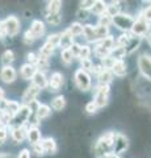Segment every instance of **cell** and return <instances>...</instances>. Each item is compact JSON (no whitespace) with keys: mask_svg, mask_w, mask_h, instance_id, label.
I'll use <instances>...</instances> for the list:
<instances>
[{"mask_svg":"<svg viewBox=\"0 0 151 158\" xmlns=\"http://www.w3.org/2000/svg\"><path fill=\"white\" fill-rule=\"evenodd\" d=\"M116 138V132H106L101 136L93 146V156L97 158H105L113 153V144Z\"/></svg>","mask_w":151,"mask_h":158,"instance_id":"cell-1","label":"cell"},{"mask_svg":"<svg viewBox=\"0 0 151 158\" xmlns=\"http://www.w3.org/2000/svg\"><path fill=\"white\" fill-rule=\"evenodd\" d=\"M134 21H135L134 17H131L130 15H126V13H118L117 16L112 19V24L116 25L118 29H121V31H124L125 33L131 31Z\"/></svg>","mask_w":151,"mask_h":158,"instance_id":"cell-2","label":"cell"},{"mask_svg":"<svg viewBox=\"0 0 151 158\" xmlns=\"http://www.w3.org/2000/svg\"><path fill=\"white\" fill-rule=\"evenodd\" d=\"M74 79H75V85L77 86V88L81 91H88L91 90L92 82H91V75L88 73H85L84 70H76L74 74Z\"/></svg>","mask_w":151,"mask_h":158,"instance_id":"cell-3","label":"cell"},{"mask_svg":"<svg viewBox=\"0 0 151 158\" xmlns=\"http://www.w3.org/2000/svg\"><path fill=\"white\" fill-rule=\"evenodd\" d=\"M138 69L139 73L145 79H147L149 82H151V57L149 54H142L138 58Z\"/></svg>","mask_w":151,"mask_h":158,"instance_id":"cell-4","label":"cell"},{"mask_svg":"<svg viewBox=\"0 0 151 158\" xmlns=\"http://www.w3.org/2000/svg\"><path fill=\"white\" fill-rule=\"evenodd\" d=\"M109 86H100L97 87L96 90V95L93 99V103L97 106V108H103L108 104V100H109Z\"/></svg>","mask_w":151,"mask_h":158,"instance_id":"cell-5","label":"cell"},{"mask_svg":"<svg viewBox=\"0 0 151 158\" xmlns=\"http://www.w3.org/2000/svg\"><path fill=\"white\" fill-rule=\"evenodd\" d=\"M150 31V24L146 23L142 17H138V20H135L133 24V28H131V33H133L134 37H141L142 38L143 36L149 33Z\"/></svg>","mask_w":151,"mask_h":158,"instance_id":"cell-6","label":"cell"},{"mask_svg":"<svg viewBox=\"0 0 151 158\" xmlns=\"http://www.w3.org/2000/svg\"><path fill=\"white\" fill-rule=\"evenodd\" d=\"M129 146V141L128 137L122 133H116V138H114V144H113V153L114 154H120V153L125 152Z\"/></svg>","mask_w":151,"mask_h":158,"instance_id":"cell-7","label":"cell"},{"mask_svg":"<svg viewBox=\"0 0 151 158\" xmlns=\"http://www.w3.org/2000/svg\"><path fill=\"white\" fill-rule=\"evenodd\" d=\"M4 24H6V29H7V36L13 37L20 31V21L14 16H8L4 20Z\"/></svg>","mask_w":151,"mask_h":158,"instance_id":"cell-8","label":"cell"},{"mask_svg":"<svg viewBox=\"0 0 151 158\" xmlns=\"http://www.w3.org/2000/svg\"><path fill=\"white\" fill-rule=\"evenodd\" d=\"M40 91H41L40 88H38L37 86H34V85L32 83V85L25 90V92L22 94V103H24V106H28L30 102L36 100V98L38 96Z\"/></svg>","mask_w":151,"mask_h":158,"instance_id":"cell-9","label":"cell"},{"mask_svg":"<svg viewBox=\"0 0 151 158\" xmlns=\"http://www.w3.org/2000/svg\"><path fill=\"white\" fill-rule=\"evenodd\" d=\"M30 115H32V112H30V110H29V107L28 106H21L20 111H18V113L14 116L13 120L17 123V127H22L28 123Z\"/></svg>","mask_w":151,"mask_h":158,"instance_id":"cell-10","label":"cell"},{"mask_svg":"<svg viewBox=\"0 0 151 158\" xmlns=\"http://www.w3.org/2000/svg\"><path fill=\"white\" fill-rule=\"evenodd\" d=\"M16 77H17V73L12 66H4L2 69V71H0V79L4 83H13L16 81Z\"/></svg>","mask_w":151,"mask_h":158,"instance_id":"cell-11","label":"cell"},{"mask_svg":"<svg viewBox=\"0 0 151 158\" xmlns=\"http://www.w3.org/2000/svg\"><path fill=\"white\" fill-rule=\"evenodd\" d=\"M74 44V37L69 32V29H66L63 33L59 34V46L62 48V50H69Z\"/></svg>","mask_w":151,"mask_h":158,"instance_id":"cell-12","label":"cell"},{"mask_svg":"<svg viewBox=\"0 0 151 158\" xmlns=\"http://www.w3.org/2000/svg\"><path fill=\"white\" fill-rule=\"evenodd\" d=\"M29 31H30V33L33 34V37H34L36 40L41 38L43 34H45V24H43L41 20H34V21L32 23Z\"/></svg>","mask_w":151,"mask_h":158,"instance_id":"cell-13","label":"cell"},{"mask_svg":"<svg viewBox=\"0 0 151 158\" xmlns=\"http://www.w3.org/2000/svg\"><path fill=\"white\" fill-rule=\"evenodd\" d=\"M62 85H63V75L61 73H58V71L53 73L50 81H49V87H50V90L55 92L62 87Z\"/></svg>","mask_w":151,"mask_h":158,"instance_id":"cell-14","label":"cell"},{"mask_svg":"<svg viewBox=\"0 0 151 158\" xmlns=\"http://www.w3.org/2000/svg\"><path fill=\"white\" fill-rule=\"evenodd\" d=\"M110 71H112V74H114L116 77H120V78L125 77L126 73H128V70H126V63L124 62V59H121V61H116L114 65L112 66Z\"/></svg>","mask_w":151,"mask_h":158,"instance_id":"cell-15","label":"cell"},{"mask_svg":"<svg viewBox=\"0 0 151 158\" xmlns=\"http://www.w3.org/2000/svg\"><path fill=\"white\" fill-rule=\"evenodd\" d=\"M41 146L45 153H50V154H54L57 152V142L54 141V138L51 137H47V138H43L41 140Z\"/></svg>","mask_w":151,"mask_h":158,"instance_id":"cell-16","label":"cell"},{"mask_svg":"<svg viewBox=\"0 0 151 158\" xmlns=\"http://www.w3.org/2000/svg\"><path fill=\"white\" fill-rule=\"evenodd\" d=\"M32 82H33V85L37 86L38 88H46L49 86V81L46 79V75H45V73H41V71H37L34 74V77L32 78Z\"/></svg>","mask_w":151,"mask_h":158,"instance_id":"cell-17","label":"cell"},{"mask_svg":"<svg viewBox=\"0 0 151 158\" xmlns=\"http://www.w3.org/2000/svg\"><path fill=\"white\" fill-rule=\"evenodd\" d=\"M37 73V67L34 65H30V63H25V65L21 66V77L25 81H30V79L34 77V74Z\"/></svg>","mask_w":151,"mask_h":158,"instance_id":"cell-18","label":"cell"},{"mask_svg":"<svg viewBox=\"0 0 151 158\" xmlns=\"http://www.w3.org/2000/svg\"><path fill=\"white\" fill-rule=\"evenodd\" d=\"M26 133H28V129H26L25 125L14 127L12 129V138L16 142H22L24 140H25V137H26Z\"/></svg>","mask_w":151,"mask_h":158,"instance_id":"cell-19","label":"cell"},{"mask_svg":"<svg viewBox=\"0 0 151 158\" xmlns=\"http://www.w3.org/2000/svg\"><path fill=\"white\" fill-rule=\"evenodd\" d=\"M99 78V85L100 86H109V83L113 81V74L108 69H103L101 73L97 75Z\"/></svg>","mask_w":151,"mask_h":158,"instance_id":"cell-20","label":"cell"},{"mask_svg":"<svg viewBox=\"0 0 151 158\" xmlns=\"http://www.w3.org/2000/svg\"><path fill=\"white\" fill-rule=\"evenodd\" d=\"M26 137H28V140L32 145H36L41 141V132H40L38 128H28Z\"/></svg>","mask_w":151,"mask_h":158,"instance_id":"cell-21","label":"cell"},{"mask_svg":"<svg viewBox=\"0 0 151 158\" xmlns=\"http://www.w3.org/2000/svg\"><path fill=\"white\" fill-rule=\"evenodd\" d=\"M20 104L16 102V100H8V104H7V110L6 112H3V113H7V115L9 116L13 120L14 116L18 113V111H20Z\"/></svg>","mask_w":151,"mask_h":158,"instance_id":"cell-22","label":"cell"},{"mask_svg":"<svg viewBox=\"0 0 151 158\" xmlns=\"http://www.w3.org/2000/svg\"><path fill=\"white\" fill-rule=\"evenodd\" d=\"M83 34H84L85 40L88 42H97L96 40V34H95V27L93 25H89V24H87V25H83Z\"/></svg>","mask_w":151,"mask_h":158,"instance_id":"cell-23","label":"cell"},{"mask_svg":"<svg viewBox=\"0 0 151 158\" xmlns=\"http://www.w3.org/2000/svg\"><path fill=\"white\" fill-rule=\"evenodd\" d=\"M141 41H142V38L141 37H131L129 40V42H128V45L125 46V50H126V54H131V53H134L137 49L139 48L141 45Z\"/></svg>","mask_w":151,"mask_h":158,"instance_id":"cell-24","label":"cell"},{"mask_svg":"<svg viewBox=\"0 0 151 158\" xmlns=\"http://www.w3.org/2000/svg\"><path fill=\"white\" fill-rule=\"evenodd\" d=\"M50 113H51V108L47 104H40V107H38V110L34 115L37 116L38 120H42V118H46L50 116Z\"/></svg>","mask_w":151,"mask_h":158,"instance_id":"cell-25","label":"cell"},{"mask_svg":"<svg viewBox=\"0 0 151 158\" xmlns=\"http://www.w3.org/2000/svg\"><path fill=\"white\" fill-rule=\"evenodd\" d=\"M62 8V3L61 2H49L46 9H45V15H54V13H59Z\"/></svg>","mask_w":151,"mask_h":158,"instance_id":"cell-26","label":"cell"},{"mask_svg":"<svg viewBox=\"0 0 151 158\" xmlns=\"http://www.w3.org/2000/svg\"><path fill=\"white\" fill-rule=\"evenodd\" d=\"M95 34H96L97 42H99V41H101V40H104L108 36H110V34H109V28L101 27V25H96L95 27Z\"/></svg>","mask_w":151,"mask_h":158,"instance_id":"cell-27","label":"cell"},{"mask_svg":"<svg viewBox=\"0 0 151 158\" xmlns=\"http://www.w3.org/2000/svg\"><path fill=\"white\" fill-rule=\"evenodd\" d=\"M125 56H126L125 48H118V46H116V48L112 49L110 54H109V57H112L114 61H121L122 58H125Z\"/></svg>","mask_w":151,"mask_h":158,"instance_id":"cell-28","label":"cell"},{"mask_svg":"<svg viewBox=\"0 0 151 158\" xmlns=\"http://www.w3.org/2000/svg\"><path fill=\"white\" fill-rule=\"evenodd\" d=\"M106 11V4L104 2H100V0H97V2H93V6L91 8V12H93L95 15H103L105 13Z\"/></svg>","mask_w":151,"mask_h":158,"instance_id":"cell-29","label":"cell"},{"mask_svg":"<svg viewBox=\"0 0 151 158\" xmlns=\"http://www.w3.org/2000/svg\"><path fill=\"white\" fill-rule=\"evenodd\" d=\"M54 46L51 45V44H49L47 41L45 42V45H43L41 49H40V57H43V58H46L49 59V57L53 54V52H54Z\"/></svg>","mask_w":151,"mask_h":158,"instance_id":"cell-30","label":"cell"},{"mask_svg":"<svg viewBox=\"0 0 151 158\" xmlns=\"http://www.w3.org/2000/svg\"><path fill=\"white\" fill-rule=\"evenodd\" d=\"M65 106H66V99H65V96H62V95L57 96L51 103L53 110H55V111H62L63 108H65Z\"/></svg>","mask_w":151,"mask_h":158,"instance_id":"cell-31","label":"cell"},{"mask_svg":"<svg viewBox=\"0 0 151 158\" xmlns=\"http://www.w3.org/2000/svg\"><path fill=\"white\" fill-rule=\"evenodd\" d=\"M14 61V54L12 50H6L2 54V63L4 66H11Z\"/></svg>","mask_w":151,"mask_h":158,"instance_id":"cell-32","label":"cell"},{"mask_svg":"<svg viewBox=\"0 0 151 158\" xmlns=\"http://www.w3.org/2000/svg\"><path fill=\"white\" fill-rule=\"evenodd\" d=\"M67 29H69V32L72 34V37H77V36H81L83 34V25L80 23H72Z\"/></svg>","mask_w":151,"mask_h":158,"instance_id":"cell-33","label":"cell"},{"mask_svg":"<svg viewBox=\"0 0 151 158\" xmlns=\"http://www.w3.org/2000/svg\"><path fill=\"white\" fill-rule=\"evenodd\" d=\"M96 45H99L101 48H105V49H108V50H112V49L114 48V40H113L112 36H108L106 38L101 40V41H99V42H96Z\"/></svg>","mask_w":151,"mask_h":158,"instance_id":"cell-34","label":"cell"},{"mask_svg":"<svg viewBox=\"0 0 151 158\" xmlns=\"http://www.w3.org/2000/svg\"><path fill=\"white\" fill-rule=\"evenodd\" d=\"M118 2H116V3H112L110 6H106V11H105V13L106 15H109V16L113 19L114 16H117L118 13H121L120 12V6H118Z\"/></svg>","mask_w":151,"mask_h":158,"instance_id":"cell-35","label":"cell"},{"mask_svg":"<svg viewBox=\"0 0 151 158\" xmlns=\"http://www.w3.org/2000/svg\"><path fill=\"white\" fill-rule=\"evenodd\" d=\"M46 21L50 24V25H59L61 21H62V16H61V13H54V15H47L46 16Z\"/></svg>","mask_w":151,"mask_h":158,"instance_id":"cell-36","label":"cell"},{"mask_svg":"<svg viewBox=\"0 0 151 158\" xmlns=\"http://www.w3.org/2000/svg\"><path fill=\"white\" fill-rule=\"evenodd\" d=\"M36 67L38 69V71H41V73L46 71L47 69H49V61H47L46 58H43V57H40V56H38V58H37V63H36Z\"/></svg>","mask_w":151,"mask_h":158,"instance_id":"cell-37","label":"cell"},{"mask_svg":"<svg viewBox=\"0 0 151 158\" xmlns=\"http://www.w3.org/2000/svg\"><path fill=\"white\" fill-rule=\"evenodd\" d=\"M61 59H62V62L65 63V65H70V63L74 61V56H72V53H71L70 49H69V50H62Z\"/></svg>","mask_w":151,"mask_h":158,"instance_id":"cell-38","label":"cell"},{"mask_svg":"<svg viewBox=\"0 0 151 158\" xmlns=\"http://www.w3.org/2000/svg\"><path fill=\"white\" fill-rule=\"evenodd\" d=\"M97 25L109 28V25H112V17L109 16V15H106V13L100 15L99 16V24H97Z\"/></svg>","mask_w":151,"mask_h":158,"instance_id":"cell-39","label":"cell"},{"mask_svg":"<svg viewBox=\"0 0 151 158\" xmlns=\"http://www.w3.org/2000/svg\"><path fill=\"white\" fill-rule=\"evenodd\" d=\"M95 54L97 57H99L100 59H104L106 57H109V54H110V50H108V49H105V48H101L99 45H96L95 48Z\"/></svg>","mask_w":151,"mask_h":158,"instance_id":"cell-40","label":"cell"},{"mask_svg":"<svg viewBox=\"0 0 151 158\" xmlns=\"http://www.w3.org/2000/svg\"><path fill=\"white\" fill-rule=\"evenodd\" d=\"M91 53H92V50H91V48L88 45H83V46H80V53H79V57L77 58L87 59V58H89Z\"/></svg>","mask_w":151,"mask_h":158,"instance_id":"cell-41","label":"cell"},{"mask_svg":"<svg viewBox=\"0 0 151 158\" xmlns=\"http://www.w3.org/2000/svg\"><path fill=\"white\" fill-rule=\"evenodd\" d=\"M80 66H81V70H84L85 73L92 71V67H93V63L89 58L87 59H80Z\"/></svg>","mask_w":151,"mask_h":158,"instance_id":"cell-42","label":"cell"},{"mask_svg":"<svg viewBox=\"0 0 151 158\" xmlns=\"http://www.w3.org/2000/svg\"><path fill=\"white\" fill-rule=\"evenodd\" d=\"M130 38L131 37L129 36V34H122V36H120L118 41H117V46H118V48H125L126 45H128V42H129Z\"/></svg>","mask_w":151,"mask_h":158,"instance_id":"cell-43","label":"cell"},{"mask_svg":"<svg viewBox=\"0 0 151 158\" xmlns=\"http://www.w3.org/2000/svg\"><path fill=\"white\" fill-rule=\"evenodd\" d=\"M47 42L51 44L53 46H59V34L58 33H54V34H50V36L47 37Z\"/></svg>","mask_w":151,"mask_h":158,"instance_id":"cell-44","label":"cell"},{"mask_svg":"<svg viewBox=\"0 0 151 158\" xmlns=\"http://www.w3.org/2000/svg\"><path fill=\"white\" fill-rule=\"evenodd\" d=\"M139 17H142L146 23H151V6H149L146 9H143V12L139 15Z\"/></svg>","mask_w":151,"mask_h":158,"instance_id":"cell-45","label":"cell"},{"mask_svg":"<svg viewBox=\"0 0 151 158\" xmlns=\"http://www.w3.org/2000/svg\"><path fill=\"white\" fill-rule=\"evenodd\" d=\"M34 37H33V34L30 33V31H26L24 33V37H22V41L26 44V45H32L33 42H34Z\"/></svg>","mask_w":151,"mask_h":158,"instance_id":"cell-46","label":"cell"},{"mask_svg":"<svg viewBox=\"0 0 151 158\" xmlns=\"http://www.w3.org/2000/svg\"><path fill=\"white\" fill-rule=\"evenodd\" d=\"M97 106L93 103V100L92 102H89V103H87V106H85V112L87 113H89V115H93V113H96L97 112Z\"/></svg>","mask_w":151,"mask_h":158,"instance_id":"cell-47","label":"cell"},{"mask_svg":"<svg viewBox=\"0 0 151 158\" xmlns=\"http://www.w3.org/2000/svg\"><path fill=\"white\" fill-rule=\"evenodd\" d=\"M7 136H8V127L7 125H2L0 127V145L7 140Z\"/></svg>","mask_w":151,"mask_h":158,"instance_id":"cell-48","label":"cell"},{"mask_svg":"<svg viewBox=\"0 0 151 158\" xmlns=\"http://www.w3.org/2000/svg\"><path fill=\"white\" fill-rule=\"evenodd\" d=\"M80 46L81 45H79V44H76V42H74L72 44V46L70 48V50H71V53H72V56H74V58L76 57H79V53H80Z\"/></svg>","mask_w":151,"mask_h":158,"instance_id":"cell-49","label":"cell"},{"mask_svg":"<svg viewBox=\"0 0 151 158\" xmlns=\"http://www.w3.org/2000/svg\"><path fill=\"white\" fill-rule=\"evenodd\" d=\"M40 104H41V103H38L37 100H33V102L29 103L28 107H29V110H30L32 113H36L37 110H38V107H40Z\"/></svg>","mask_w":151,"mask_h":158,"instance_id":"cell-50","label":"cell"},{"mask_svg":"<svg viewBox=\"0 0 151 158\" xmlns=\"http://www.w3.org/2000/svg\"><path fill=\"white\" fill-rule=\"evenodd\" d=\"M76 16L77 19H80V20H87L88 19V11H84V9H79V11L76 12Z\"/></svg>","mask_w":151,"mask_h":158,"instance_id":"cell-51","label":"cell"},{"mask_svg":"<svg viewBox=\"0 0 151 158\" xmlns=\"http://www.w3.org/2000/svg\"><path fill=\"white\" fill-rule=\"evenodd\" d=\"M33 150H34V153H36L38 157L45 154V152H43V149H42V146H41L40 142H38V144H36V145H33Z\"/></svg>","mask_w":151,"mask_h":158,"instance_id":"cell-52","label":"cell"},{"mask_svg":"<svg viewBox=\"0 0 151 158\" xmlns=\"http://www.w3.org/2000/svg\"><path fill=\"white\" fill-rule=\"evenodd\" d=\"M92 6H93V2H92V0H89V2H81L80 3V9L88 11V9L92 8Z\"/></svg>","mask_w":151,"mask_h":158,"instance_id":"cell-53","label":"cell"},{"mask_svg":"<svg viewBox=\"0 0 151 158\" xmlns=\"http://www.w3.org/2000/svg\"><path fill=\"white\" fill-rule=\"evenodd\" d=\"M7 36V29H6V24H4V20L0 21V40H3Z\"/></svg>","mask_w":151,"mask_h":158,"instance_id":"cell-54","label":"cell"},{"mask_svg":"<svg viewBox=\"0 0 151 158\" xmlns=\"http://www.w3.org/2000/svg\"><path fill=\"white\" fill-rule=\"evenodd\" d=\"M26 58H28V61H29V63H30V65H34V66H36L37 58H38V57H36V54H34V53H28Z\"/></svg>","mask_w":151,"mask_h":158,"instance_id":"cell-55","label":"cell"},{"mask_svg":"<svg viewBox=\"0 0 151 158\" xmlns=\"http://www.w3.org/2000/svg\"><path fill=\"white\" fill-rule=\"evenodd\" d=\"M7 104H8V100L6 98H2L0 99V112H6V110H7Z\"/></svg>","mask_w":151,"mask_h":158,"instance_id":"cell-56","label":"cell"},{"mask_svg":"<svg viewBox=\"0 0 151 158\" xmlns=\"http://www.w3.org/2000/svg\"><path fill=\"white\" fill-rule=\"evenodd\" d=\"M18 158H30V152L28 149H22L18 153Z\"/></svg>","mask_w":151,"mask_h":158,"instance_id":"cell-57","label":"cell"},{"mask_svg":"<svg viewBox=\"0 0 151 158\" xmlns=\"http://www.w3.org/2000/svg\"><path fill=\"white\" fill-rule=\"evenodd\" d=\"M0 158H13L11 154H7V153H0Z\"/></svg>","mask_w":151,"mask_h":158,"instance_id":"cell-58","label":"cell"},{"mask_svg":"<svg viewBox=\"0 0 151 158\" xmlns=\"http://www.w3.org/2000/svg\"><path fill=\"white\" fill-rule=\"evenodd\" d=\"M105 158H121V157L118 154H114V153H110V154H108Z\"/></svg>","mask_w":151,"mask_h":158,"instance_id":"cell-59","label":"cell"},{"mask_svg":"<svg viewBox=\"0 0 151 158\" xmlns=\"http://www.w3.org/2000/svg\"><path fill=\"white\" fill-rule=\"evenodd\" d=\"M146 38H147V42L151 45V32H150V33H147V36H146Z\"/></svg>","mask_w":151,"mask_h":158,"instance_id":"cell-60","label":"cell"},{"mask_svg":"<svg viewBox=\"0 0 151 158\" xmlns=\"http://www.w3.org/2000/svg\"><path fill=\"white\" fill-rule=\"evenodd\" d=\"M4 98V91H3V88H0V99Z\"/></svg>","mask_w":151,"mask_h":158,"instance_id":"cell-61","label":"cell"},{"mask_svg":"<svg viewBox=\"0 0 151 158\" xmlns=\"http://www.w3.org/2000/svg\"><path fill=\"white\" fill-rule=\"evenodd\" d=\"M3 125V121H2V115H0V127Z\"/></svg>","mask_w":151,"mask_h":158,"instance_id":"cell-62","label":"cell"}]
</instances>
